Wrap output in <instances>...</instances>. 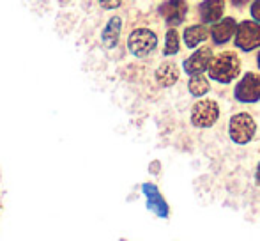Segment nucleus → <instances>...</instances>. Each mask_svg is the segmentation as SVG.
Returning <instances> with one entry per match:
<instances>
[{
    "instance_id": "obj_18",
    "label": "nucleus",
    "mask_w": 260,
    "mask_h": 241,
    "mask_svg": "<svg viewBox=\"0 0 260 241\" xmlns=\"http://www.w3.org/2000/svg\"><path fill=\"white\" fill-rule=\"evenodd\" d=\"M250 14H251V20L260 23V0H253V2H251Z\"/></svg>"
},
{
    "instance_id": "obj_13",
    "label": "nucleus",
    "mask_w": 260,
    "mask_h": 241,
    "mask_svg": "<svg viewBox=\"0 0 260 241\" xmlns=\"http://www.w3.org/2000/svg\"><path fill=\"white\" fill-rule=\"evenodd\" d=\"M120 34H122V16L113 14V16H110V20L106 21L103 31H101V43H103L105 48H117V45L120 41Z\"/></svg>"
},
{
    "instance_id": "obj_15",
    "label": "nucleus",
    "mask_w": 260,
    "mask_h": 241,
    "mask_svg": "<svg viewBox=\"0 0 260 241\" xmlns=\"http://www.w3.org/2000/svg\"><path fill=\"white\" fill-rule=\"evenodd\" d=\"M181 34L177 28L168 27L165 32V45H163V57H175L181 52Z\"/></svg>"
},
{
    "instance_id": "obj_5",
    "label": "nucleus",
    "mask_w": 260,
    "mask_h": 241,
    "mask_svg": "<svg viewBox=\"0 0 260 241\" xmlns=\"http://www.w3.org/2000/svg\"><path fill=\"white\" fill-rule=\"evenodd\" d=\"M234 46L239 52L250 53L260 48V23L253 20H243L237 23L234 34Z\"/></svg>"
},
{
    "instance_id": "obj_16",
    "label": "nucleus",
    "mask_w": 260,
    "mask_h": 241,
    "mask_svg": "<svg viewBox=\"0 0 260 241\" xmlns=\"http://www.w3.org/2000/svg\"><path fill=\"white\" fill-rule=\"evenodd\" d=\"M211 91V80L206 75H193L188 80V93L193 98H204Z\"/></svg>"
},
{
    "instance_id": "obj_9",
    "label": "nucleus",
    "mask_w": 260,
    "mask_h": 241,
    "mask_svg": "<svg viewBox=\"0 0 260 241\" xmlns=\"http://www.w3.org/2000/svg\"><path fill=\"white\" fill-rule=\"evenodd\" d=\"M214 52H212L211 46H200L195 48V52L188 57V59L182 61V71L188 76L193 75H204L207 71L209 64H211Z\"/></svg>"
},
{
    "instance_id": "obj_4",
    "label": "nucleus",
    "mask_w": 260,
    "mask_h": 241,
    "mask_svg": "<svg viewBox=\"0 0 260 241\" xmlns=\"http://www.w3.org/2000/svg\"><path fill=\"white\" fill-rule=\"evenodd\" d=\"M219 115H221V108L218 101L211 98H199V101H195L191 107L189 120L199 130H207L218 123Z\"/></svg>"
},
{
    "instance_id": "obj_1",
    "label": "nucleus",
    "mask_w": 260,
    "mask_h": 241,
    "mask_svg": "<svg viewBox=\"0 0 260 241\" xmlns=\"http://www.w3.org/2000/svg\"><path fill=\"white\" fill-rule=\"evenodd\" d=\"M243 71V62L237 52L225 50L219 55H214L207 68V78L219 85H229L236 82Z\"/></svg>"
},
{
    "instance_id": "obj_3",
    "label": "nucleus",
    "mask_w": 260,
    "mask_h": 241,
    "mask_svg": "<svg viewBox=\"0 0 260 241\" xmlns=\"http://www.w3.org/2000/svg\"><path fill=\"white\" fill-rule=\"evenodd\" d=\"M229 138L236 145H248L257 135V120L248 112H239L234 114L229 119Z\"/></svg>"
},
{
    "instance_id": "obj_6",
    "label": "nucleus",
    "mask_w": 260,
    "mask_h": 241,
    "mask_svg": "<svg viewBox=\"0 0 260 241\" xmlns=\"http://www.w3.org/2000/svg\"><path fill=\"white\" fill-rule=\"evenodd\" d=\"M234 100L243 105H253L260 101V73L248 71L236 82Z\"/></svg>"
},
{
    "instance_id": "obj_7",
    "label": "nucleus",
    "mask_w": 260,
    "mask_h": 241,
    "mask_svg": "<svg viewBox=\"0 0 260 241\" xmlns=\"http://www.w3.org/2000/svg\"><path fill=\"white\" fill-rule=\"evenodd\" d=\"M188 9V0H165L157 6V14L163 18L168 27L177 28L186 21Z\"/></svg>"
},
{
    "instance_id": "obj_21",
    "label": "nucleus",
    "mask_w": 260,
    "mask_h": 241,
    "mask_svg": "<svg viewBox=\"0 0 260 241\" xmlns=\"http://www.w3.org/2000/svg\"><path fill=\"white\" fill-rule=\"evenodd\" d=\"M257 68H258V71H260V52L257 53Z\"/></svg>"
},
{
    "instance_id": "obj_8",
    "label": "nucleus",
    "mask_w": 260,
    "mask_h": 241,
    "mask_svg": "<svg viewBox=\"0 0 260 241\" xmlns=\"http://www.w3.org/2000/svg\"><path fill=\"white\" fill-rule=\"evenodd\" d=\"M142 193L145 197V206L151 213H154L157 218H163L167 220L170 217V207H168V202L165 200L161 190L157 188V185L154 183H144L142 185Z\"/></svg>"
},
{
    "instance_id": "obj_11",
    "label": "nucleus",
    "mask_w": 260,
    "mask_h": 241,
    "mask_svg": "<svg viewBox=\"0 0 260 241\" xmlns=\"http://www.w3.org/2000/svg\"><path fill=\"white\" fill-rule=\"evenodd\" d=\"M226 4L225 0H202L197 7V13H199L200 23L204 25H214L216 21H219L225 14Z\"/></svg>"
},
{
    "instance_id": "obj_17",
    "label": "nucleus",
    "mask_w": 260,
    "mask_h": 241,
    "mask_svg": "<svg viewBox=\"0 0 260 241\" xmlns=\"http://www.w3.org/2000/svg\"><path fill=\"white\" fill-rule=\"evenodd\" d=\"M98 2H100V6L103 7V9L113 11V9H119L124 4V0H98Z\"/></svg>"
},
{
    "instance_id": "obj_19",
    "label": "nucleus",
    "mask_w": 260,
    "mask_h": 241,
    "mask_svg": "<svg viewBox=\"0 0 260 241\" xmlns=\"http://www.w3.org/2000/svg\"><path fill=\"white\" fill-rule=\"evenodd\" d=\"M250 0H232V6L234 7H244Z\"/></svg>"
},
{
    "instance_id": "obj_14",
    "label": "nucleus",
    "mask_w": 260,
    "mask_h": 241,
    "mask_svg": "<svg viewBox=\"0 0 260 241\" xmlns=\"http://www.w3.org/2000/svg\"><path fill=\"white\" fill-rule=\"evenodd\" d=\"M207 38H209V27L204 23L188 25L181 36V39L184 41V45L188 46L189 50L199 48L204 41H207Z\"/></svg>"
},
{
    "instance_id": "obj_12",
    "label": "nucleus",
    "mask_w": 260,
    "mask_h": 241,
    "mask_svg": "<svg viewBox=\"0 0 260 241\" xmlns=\"http://www.w3.org/2000/svg\"><path fill=\"white\" fill-rule=\"evenodd\" d=\"M179 76H181V69L174 61H163L154 71L156 83L163 89L174 87L179 82Z\"/></svg>"
},
{
    "instance_id": "obj_2",
    "label": "nucleus",
    "mask_w": 260,
    "mask_h": 241,
    "mask_svg": "<svg viewBox=\"0 0 260 241\" xmlns=\"http://www.w3.org/2000/svg\"><path fill=\"white\" fill-rule=\"evenodd\" d=\"M159 38L152 28L149 27H137L127 36V52L135 59H147L157 50Z\"/></svg>"
},
{
    "instance_id": "obj_10",
    "label": "nucleus",
    "mask_w": 260,
    "mask_h": 241,
    "mask_svg": "<svg viewBox=\"0 0 260 241\" xmlns=\"http://www.w3.org/2000/svg\"><path fill=\"white\" fill-rule=\"evenodd\" d=\"M236 28H237L236 18H232V16L221 18V20L216 21L214 25H211V28H209V38L212 39V43H214L216 46L226 45V43L234 38V34H236Z\"/></svg>"
},
{
    "instance_id": "obj_20",
    "label": "nucleus",
    "mask_w": 260,
    "mask_h": 241,
    "mask_svg": "<svg viewBox=\"0 0 260 241\" xmlns=\"http://www.w3.org/2000/svg\"><path fill=\"white\" fill-rule=\"evenodd\" d=\"M255 181H257V185H260V162L257 165V172H255Z\"/></svg>"
}]
</instances>
